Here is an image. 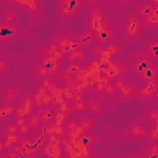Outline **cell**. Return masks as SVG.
Listing matches in <instances>:
<instances>
[{
    "label": "cell",
    "mask_w": 158,
    "mask_h": 158,
    "mask_svg": "<svg viewBox=\"0 0 158 158\" xmlns=\"http://www.w3.org/2000/svg\"><path fill=\"white\" fill-rule=\"evenodd\" d=\"M137 88H138L137 84H135V83L127 80L120 89H117L116 100H117V101H121V102H128V101L136 100Z\"/></svg>",
    "instance_id": "obj_14"
},
{
    "label": "cell",
    "mask_w": 158,
    "mask_h": 158,
    "mask_svg": "<svg viewBox=\"0 0 158 158\" xmlns=\"http://www.w3.org/2000/svg\"><path fill=\"white\" fill-rule=\"evenodd\" d=\"M126 47L127 46L122 41L116 40L114 42L105 43V44L96 43L90 49V52L95 57V59H98L99 62H101L104 64V63H107V62H111V60L122 58V54L125 53Z\"/></svg>",
    "instance_id": "obj_5"
},
{
    "label": "cell",
    "mask_w": 158,
    "mask_h": 158,
    "mask_svg": "<svg viewBox=\"0 0 158 158\" xmlns=\"http://www.w3.org/2000/svg\"><path fill=\"white\" fill-rule=\"evenodd\" d=\"M130 74L138 81L158 80V63L143 51H132L126 57Z\"/></svg>",
    "instance_id": "obj_2"
},
{
    "label": "cell",
    "mask_w": 158,
    "mask_h": 158,
    "mask_svg": "<svg viewBox=\"0 0 158 158\" xmlns=\"http://www.w3.org/2000/svg\"><path fill=\"white\" fill-rule=\"evenodd\" d=\"M96 5L104 10H109L116 6V0H96Z\"/></svg>",
    "instance_id": "obj_34"
},
{
    "label": "cell",
    "mask_w": 158,
    "mask_h": 158,
    "mask_svg": "<svg viewBox=\"0 0 158 158\" xmlns=\"http://www.w3.org/2000/svg\"><path fill=\"white\" fill-rule=\"evenodd\" d=\"M158 96V80L154 81H143L141 85L138 84L136 100L139 102H152Z\"/></svg>",
    "instance_id": "obj_10"
},
{
    "label": "cell",
    "mask_w": 158,
    "mask_h": 158,
    "mask_svg": "<svg viewBox=\"0 0 158 158\" xmlns=\"http://www.w3.org/2000/svg\"><path fill=\"white\" fill-rule=\"evenodd\" d=\"M88 57H89L88 49H84L81 47H78V48L73 49L70 53H68L65 56V59L69 63H81L83 60L88 59Z\"/></svg>",
    "instance_id": "obj_23"
},
{
    "label": "cell",
    "mask_w": 158,
    "mask_h": 158,
    "mask_svg": "<svg viewBox=\"0 0 158 158\" xmlns=\"http://www.w3.org/2000/svg\"><path fill=\"white\" fill-rule=\"evenodd\" d=\"M81 70H83V67L79 63H69L68 62V65L64 68V74L68 78H72V77H77Z\"/></svg>",
    "instance_id": "obj_32"
},
{
    "label": "cell",
    "mask_w": 158,
    "mask_h": 158,
    "mask_svg": "<svg viewBox=\"0 0 158 158\" xmlns=\"http://www.w3.org/2000/svg\"><path fill=\"white\" fill-rule=\"evenodd\" d=\"M78 42H79L80 47L84 48V49H91L98 43L96 42V38H95V35L93 33V31L89 30L85 26L80 31V33H78Z\"/></svg>",
    "instance_id": "obj_16"
},
{
    "label": "cell",
    "mask_w": 158,
    "mask_h": 158,
    "mask_svg": "<svg viewBox=\"0 0 158 158\" xmlns=\"http://www.w3.org/2000/svg\"><path fill=\"white\" fill-rule=\"evenodd\" d=\"M40 115H41V120H42V125L46 126H52L56 120H57V110L52 106H46V107H38L37 109Z\"/></svg>",
    "instance_id": "obj_20"
},
{
    "label": "cell",
    "mask_w": 158,
    "mask_h": 158,
    "mask_svg": "<svg viewBox=\"0 0 158 158\" xmlns=\"http://www.w3.org/2000/svg\"><path fill=\"white\" fill-rule=\"evenodd\" d=\"M101 95L105 96V98H107V99H116L117 89H116V86L114 85L112 80L106 79V81L104 83L102 90H101Z\"/></svg>",
    "instance_id": "obj_27"
},
{
    "label": "cell",
    "mask_w": 158,
    "mask_h": 158,
    "mask_svg": "<svg viewBox=\"0 0 158 158\" xmlns=\"http://www.w3.org/2000/svg\"><path fill=\"white\" fill-rule=\"evenodd\" d=\"M86 110L90 115L95 116L96 118L104 117L107 112L106 105H105L104 100L100 98L99 94H96L95 96H91L90 99L86 100Z\"/></svg>",
    "instance_id": "obj_12"
},
{
    "label": "cell",
    "mask_w": 158,
    "mask_h": 158,
    "mask_svg": "<svg viewBox=\"0 0 158 158\" xmlns=\"http://www.w3.org/2000/svg\"><path fill=\"white\" fill-rule=\"evenodd\" d=\"M86 1V4H88V6L90 7V6H94V5H96V0H85Z\"/></svg>",
    "instance_id": "obj_38"
},
{
    "label": "cell",
    "mask_w": 158,
    "mask_h": 158,
    "mask_svg": "<svg viewBox=\"0 0 158 158\" xmlns=\"http://www.w3.org/2000/svg\"><path fill=\"white\" fill-rule=\"evenodd\" d=\"M16 110L17 105L15 102H7V101H1L0 104V121L5 122L16 116Z\"/></svg>",
    "instance_id": "obj_19"
},
{
    "label": "cell",
    "mask_w": 158,
    "mask_h": 158,
    "mask_svg": "<svg viewBox=\"0 0 158 158\" xmlns=\"http://www.w3.org/2000/svg\"><path fill=\"white\" fill-rule=\"evenodd\" d=\"M64 131L69 136H72L74 133H79L80 135V132H79V122L77 120H74V118L67 120L64 122Z\"/></svg>",
    "instance_id": "obj_31"
},
{
    "label": "cell",
    "mask_w": 158,
    "mask_h": 158,
    "mask_svg": "<svg viewBox=\"0 0 158 158\" xmlns=\"http://www.w3.org/2000/svg\"><path fill=\"white\" fill-rule=\"evenodd\" d=\"M60 60L62 59L56 57L41 56V58L38 59V70L43 73L44 77H53L60 69Z\"/></svg>",
    "instance_id": "obj_11"
},
{
    "label": "cell",
    "mask_w": 158,
    "mask_h": 158,
    "mask_svg": "<svg viewBox=\"0 0 158 158\" xmlns=\"http://www.w3.org/2000/svg\"><path fill=\"white\" fill-rule=\"evenodd\" d=\"M148 141H157L158 142V121L149 125V138Z\"/></svg>",
    "instance_id": "obj_35"
},
{
    "label": "cell",
    "mask_w": 158,
    "mask_h": 158,
    "mask_svg": "<svg viewBox=\"0 0 158 158\" xmlns=\"http://www.w3.org/2000/svg\"><path fill=\"white\" fill-rule=\"evenodd\" d=\"M78 122H79V132L80 133L94 131L96 128V126H98V118L95 116H93V115L84 116L80 120H78Z\"/></svg>",
    "instance_id": "obj_22"
},
{
    "label": "cell",
    "mask_w": 158,
    "mask_h": 158,
    "mask_svg": "<svg viewBox=\"0 0 158 158\" xmlns=\"http://www.w3.org/2000/svg\"><path fill=\"white\" fill-rule=\"evenodd\" d=\"M88 6L85 0H57L54 14L60 23H69Z\"/></svg>",
    "instance_id": "obj_4"
},
{
    "label": "cell",
    "mask_w": 158,
    "mask_h": 158,
    "mask_svg": "<svg viewBox=\"0 0 158 158\" xmlns=\"http://www.w3.org/2000/svg\"><path fill=\"white\" fill-rule=\"evenodd\" d=\"M2 136H12V135H19V127L16 125V122L12 121H5L2 122Z\"/></svg>",
    "instance_id": "obj_28"
},
{
    "label": "cell",
    "mask_w": 158,
    "mask_h": 158,
    "mask_svg": "<svg viewBox=\"0 0 158 158\" xmlns=\"http://www.w3.org/2000/svg\"><path fill=\"white\" fill-rule=\"evenodd\" d=\"M139 0H116V6L120 9H132L138 4Z\"/></svg>",
    "instance_id": "obj_33"
},
{
    "label": "cell",
    "mask_w": 158,
    "mask_h": 158,
    "mask_svg": "<svg viewBox=\"0 0 158 158\" xmlns=\"http://www.w3.org/2000/svg\"><path fill=\"white\" fill-rule=\"evenodd\" d=\"M21 96V89L11 83L5 84L0 90V100L7 102H16Z\"/></svg>",
    "instance_id": "obj_15"
},
{
    "label": "cell",
    "mask_w": 158,
    "mask_h": 158,
    "mask_svg": "<svg viewBox=\"0 0 158 158\" xmlns=\"http://www.w3.org/2000/svg\"><path fill=\"white\" fill-rule=\"evenodd\" d=\"M96 135L90 131V132H83L79 135V142L84 148H90L93 147V144L96 142Z\"/></svg>",
    "instance_id": "obj_26"
},
{
    "label": "cell",
    "mask_w": 158,
    "mask_h": 158,
    "mask_svg": "<svg viewBox=\"0 0 158 158\" xmlns=\"http://www.w3.org/2000/svg\"><path fill=\"white\" fill-rule=\"evenodd\" d=\"M60 149H62V148H60L59 142L49 137V138L47 139V142L44 143V146L42 147L41 152H42L44 156L49 157V156H58V154L60 153Z\"/></svg>",
    "instance_id": "obj_24"
},
{
    "label": "cell",
    "mask_w": 158,
    "mask_h": 158,
    "mask_svg": "<svg viewBox=\"0 0 158 158\" xmlns=\"http://www.w3.org/2000/svg\"><path fill=\"white\" fill-rule=\"evenodd\" d=\"M31 131H32V128H31V126L28 123H25L22 126H19V136L20 137H28L30 133H31Z\"/></svg>",
    "instance_id": "obj_37"
},
{
    "label": "cell",
    "mask_w": 158,
    "mask_h": 158,
    "mask_svg": "<svg viewBox=\"0 0 158 158\" xmlns=\"http://www.w3.org/2000/svg\"><path fill=\"white\" fill-rule=\"evenodd\" d=\"M27 123L31 126L32 130H38L40 128V126L42 125V120H41V115H40L37 109L33 112H31L30 115H27Z\"/></svg>",
    "instance_id": "obj_29"
},
{
    "label": "cell",
    "mask_w": 158,
    "mask_h": 158,
    "mask_svg": "<svg viewBox=\"0 0 158 158\" xmlns=\"http://www.w3.org/2000/svg\"><path fill=\"white\" fill-rule=\"evenodd\" d=\"M51 40L59 48V51L64 56V58L73 49L80 47V44L78 42V35H75L73 32H69V31H59V32L54 33L51 37Z\"/></svg>",
    "instance_id": "obj_7"
},
{
    "label": "cell",
    "mask_w": 158,
    "mask_h": 158,
    "mask_svg": "<svg viewBox=\"0 0 158 158\" xmlns=\"http://www.w3.org/2000/svg\"><path fill=\"white\" fill-rule=\"evenodd\" d=\"M36 109H37V104L35 101L33 95L26 93L20 99V104L17 105V110H16V116H25V117H27V115L33 112Z\"/></svg>",
    "instance_id": "obj_13"
},
{
    "label": "cell",
    "mask_w": 158,
    "mask_h": 158,
    "mask_svg": "<svg viewBox=\"0 0 158 158\" xmlns=\"http://www.w3.org/2000/svg\"><path fill=\"white\" fill-rule=\"evenodd\" d=\"M84 26L93 31L99 44L110 43L117 40L118 28L114 22V19L106 10L98 5L89 7Z\"/></svg>",
    "instance_id": "obj_1"
},
{
    "label": "cell",
    "mask_w": 158,
    "mask_h": 158,
    "mask_svg": "<svg viewBox=\"0 0 158 158\" xmlns=\"http://www.w3.org/2000/svg\"><path fill=\"white\" fill-rule=\"evenodd\" d=\"M141 51H143L147 56H149L152 59H154L158 63V32L149 37L143 44Z\"/></svg>",
    "instance_id": "obj_17"
},
{
    "label": "cell",
    "mask_w": 158,
    "mask_h": 158,
    "mask_svg": "<svg viewBox=\"0 0 158 158\" xmlns=\"http://www.w3.org/2000/svg\"><path fill=\"white\" fill-rule=\"evenodd\" d=\"M151 105H152V106H154V107H157V109H158V96H157V98H156V99H154V100H153V101H152V102H151Z\"/></svg>",
    "instance_id": "obj_39"
},
{
    "label": "cell",
    "mask_w": 158,
    "mask_h": 158,
    "mask_svg": "<svg viewBox=\"0 0 158 158\" xmlns=\"http://www.w3.org/2000/svg\"><path fill=\"white\" fill-rule=\"evenodd\" d=\"M10 67H11L10 60L7 59V57L4 53H1V56H0V77L4 80L10 74Z\"/></svg>",
    "instance_id": "obj_30"
},
{
    "label": "cell",
    "mask_w": 158,
    "mask_h": 158,
    "mask_svg": "<svg viewBox=\"0 0 158 158\" xmlns=\"http://www.w3.org/2000/svg\"><path fill=\"white\" fill-rule=\"evenodd\" d=\"M101 72H102V75H104L105 79H114L116 77L126 75L128 73L127 60L122 59V58H118V59L104 63L102 68H101Z\"/></svg>",
    "instance_id": "obj_9"
},
{
    "label": "cell",
    "mask_w": 158,
    "mask_h": 158,
    "mask_svg": "<svg viewBox=\"0 0 158 158\" xmlns=\"http://www.w3.org/2000/svg\"><path fill=\"white\" fill-rule=\"evenodd\" d=\"M117 28L121 36V41L130 47L138 44L146 32L143 20L135 11L125 14L120 19Z\"/></svg>",
    "instance_id": "obj_3"
},
{
    "label": "cell",
    "mask_w": 158,
    "mask_h": 158,
    "mask_svg": "<svg viewBox=\"0 0 158 158\" xmlns=\"http://www.w3.org/2000/svg\"><path fill=\"white\" fill-rule=\"evenodd\" d=\"M122 136L133 142L146 141L149 138V125L143 117H135L127 122L122 130Z\"/></svg>",
    "instance_id": "obj_6"
},
{
    "label": "cell",
    "mask_w": 158,
    "mask_h": 158,
    "mask_svg": "<svg viewBox=\"0 0 158 158\" xmlns=\"http://www.w3.org/2000/svg\"><path fill=\"white\" fill-rule=\"evenodd\" d=\"M40 53H41V56H49V57H56V58H59V59L64 58V56L60 53L59 48L56 46V43H54V42H53L51 38H48V40H47V41H46V42L42 44Z\"/></svg>",
    "instance_id": "obj_21"
},
{
    "label": "cell",
    "mask_w": 158,
    "mask_h": 158,
    "mask_svg": "<svg viewBox=\"0 0 158 158\" xmlns=\"http://www.w3.org/2000/svg\"><path fill=\"white\" fill-rule=\"evenodd\" d=\"M20 22V14L14 7L2 9L0 14V23L4 25H19Z\"/></svg>",
    "instance_id": "obj_18"
},
{
    "label": "cell",
    "mask_w": 158,
    "mask_h": 158,
    "mask_svg": "<svg viewBox=\"0 0 158 158\" xmlns=\"http://www.w3.org/2000/svg\"><path fill=\"white\" fill-rule=\"evenodd\" d=\"M73 109L77 112H81L83 110H86V101H84L83 99H74Z\"/></svg>",
    "instance_id": "obj_36"
},
{
    "label": "cell",
    "mask_w": 158,
    "mask_h": 158,
    "mask_svg": "<svg viewBox=\"0 0 158 158\" xmlns=\"http://www.w3.org/2000/svg\"><path fill=\"white\" fill-rule=\"evenodd\" d=\"M139 156L144 158H158V142L149 141L148 143H144Z\"/></svg>",
    "instance_id": "obj_25"
},
{
    "label": "cell",
    "mask_w": 158,
    "mask_h": 158,
    "mask_svg": "<svg viewBox=\"0 0 158 158\" xmlns=\"http://www.w3.org/2000/svg\"><path fill=\"white\" fill-rule=\"evenodd\" d=\"M25 37V31L20 25L0 23V44L1 47L11 46Z\"/></svg>",
    "instance_id": "obj_8"
},
{
    "label": "cell",
    "mask_w": 158,
    "mask_h": 158,
    "mask_svg": "<svg viewBox=\"0 0 158 158\" xmlns=\"http://www.w3.org/2000/svg\"><path fill=\"white\" fill-rule=\"evenodd\" d=\"M148 1H149L152 5H154L156 7H158V0H148Z\"/></svg>",
    "instance_id": "obj_40"
}]
</instances>
